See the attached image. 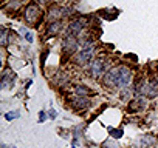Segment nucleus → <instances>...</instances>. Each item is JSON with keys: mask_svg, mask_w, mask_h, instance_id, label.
Segmentation results:
<instances>
[{"mask_svg": "<svg viewBox=\"0 0 158 148\" xmlns=\"http://www.w3.org/2000/svg\"><path fill=\"white\" fill-rule=\"evenodd\" d=\"M143 93L149 97V99H153V97H156L158 96V80L156 79H152V80H149V84H146L144 85V90H143Z\"/></svg>", "mask_w": 158, "mask_h": 148, "instance_id": "obj_1", "label": "nucleus"}, {"mask_svg": "<svg viewBox=\"0 0 158 148\" xmlns=\"http://www.w3.org/2000/svg\"><path fill=\"white\" fill-rule=\"evenodd\" d=\"M130 77H132V74H130L129 68L121 66V68H119V76H118V87H119V88H127Z\"/></svg>", "mask_w": 158, "mask_h": 148, "instance_id": "obj_2", "label": "nucleus"}, {"mask_svg": "<svg viewBox=\"0 0 158 148\" xmlns=\"http://www.w3.org/2000/svg\"><path fill=\"white\" fill-rule=\"evenodd\" d=\"M92 56H93V48H92V46H85V48H82L81 51L77 53L76 62H77L79 65H82V63L89 62V60L92 59Z\"/></svg>", "mask_w": 158, "mask_h": 148, "instance_id": "obj_3", "label": "nucleus"}, {"mask_svg": "<svg viewBox=\"0 0 158 148\" xmlns=\"http://www.w3.org/2000/svg\"><path fill=\"white\" fill-rule=\"evenodd\" d=\"M39 8H37V5H34V3H31V5H28L27 6V10H25V20L27 22H30V23H33V22H36L37 20V17H39Z\"/></svg>", "mask_w": 158, "mask_h": 148, "instance_id": "obj_4", "label": "nucleus"}, {"mask_svg": "<svg viewBox=\"0 0 158 148\" xmlns=\"http://www.w3.org/2000/svg\"><path fill=\"white\" fill-rule=\"evenodd\" d=\"M118 76H119V68L110 69L106 76H104V84H106L107 87H115V85H118Z\"/></svg>", "mask_w": 158, "mask_h": 148, "instance_id": "obj_5", "label": "nucleus"}, {"mask_svg": "<svg viewBox=\"0 0 158 148\" xmlns=\"http://www.w3.org/2000/svg\"><path fill=\"white\" fill-rule=\"evenodd\" d=\"M84 26H85V25H84L82 20H76V22L70 23V26H68V37H74V36H77L79 33L82 31Z\"/></svg>", "mask_w": 158, "mask_h": 148, "instance_id": "obj_6", "label": "nucleus"}, {"mask_svg": "<svg viewBox=\"0 0 158 148\" xmlns=\"http://www.w3.org/2000/svg\"><path fill=\"white\" fill-rule=\"evenodd\" d=\"M90 69H92V76H93V77H98L99 74H102V71H104V62H102V60H95V62H92Z\"/></svg>", "mask_w": 158, "mask_h": 148, "instance_id": "obj_7", "label": "nucleus"}, {"mask_svg": "<svg viewBox=\"0 0 158 148\" xmlns=\"http://www.w3.org/2000/svg\"><path fill=\"white\" fill-rule=\"evenodd\" d=\"M76 48H77V43H76V40L73 37H67L64 40V51L65 53H74Z\"/></svg>", "mask_w": 158, "mask_h": 148, "instance_id": "obj_8", "label": "nucleus"}, {"mask_svg": "<svg viewBox=\"0 0 158 148\" xmlns=\"http://www.w3.org/2000/svg\"><path fill=\"white\" fill-rule=\"evenodd\" d=\"M73 107L76 108V110H81V108H85V107H89V100L85 99V97H77L74 102H73Z\"/></svg>", "mask_w": 158, "mask_h": 148, "instance_id": "obj_9", "label": "nucleus"}, {"mask_svg": "<svg viewBox=\"0 0 158 148\" xmlns=\"http://www.w3.org/2000/svg\"><path fill=\"white\" fill-rule=\"evenodd\" d=\"M59 28H60V23H59V22L51 23V25L48 26V33H50V34H56V33L59 31Z\"/></svg>", "mask_w": 158, "mask_h": 148, "instance_id": "obj_10", "label": "nucleus"}, {"mask_svg": "<svg viewBox=\"0 0 158 148\" xmlns=\"http://www.w3.org/2000/svg\"><path fill=\"white\" fill-rule=\"evenodd\" d=\"M20 33L27 37V40H28V42H33V36H31V33H30L27 28H22V29H20Z\"/></svg>", "mask_w": 158, "mask_h": 148, "instance_id": "obj_11", "label": "nucleus"}, {"mask_svg": "<svg viewBox=\"0 0 158 148\" xmlns=\"http://www.w3.org/2000/svg\"><path fill=\"white\" fill-rule=\"evenodd\" d=\"M76 93H77V94H87V93H89V88H85V87H77V88H76Z\"/></svg>", "mask_w": 158, "mask_h": 148, "instance_id": "obj_12", "label": "nucleus"}, {"mask_svg": "<svg viewBox=\"0 0 158 148\" xmlns=\"http://www.w3.org/2000/svg\"><path fill=\"white\" fill-rule=\"evenodd\" d=\"M5 117H6L8 120H11V119H17V117H19V113H17V111H16V113H8Z\"/></svg>", "mask_w": 158, "mask_h": 148, "instance_id": "obj_13", "label": "nucleus"}, {"mask_svg": "<svg viewBox=\"0 0 158 148\" xmlns=\"http://www.w3.org/2000/svg\"><path fill=\"white\" fill-rule=\"evenodd\" d=\"M110 133L113 134V137H121V134H123L121 130H110Z\"/></svg>", "mask_w": 158, "mask_h": 148, "instance_id": "obj_14", "label": "nucleus"}, {"mask_svg": "<svg viewBox=\"0 0 158 148\" xmlns=\"http://www.w3.org/2000/svg\"><path fill=\"white\" fill-rule=\"evenodd\" d=\"M2 45H6V31H3L2 34Z\"/></svg>", "mask_w": 158, "mask_h": 148, "instance_id": "obj_15", "label": "nucleus"}]
</instances>
